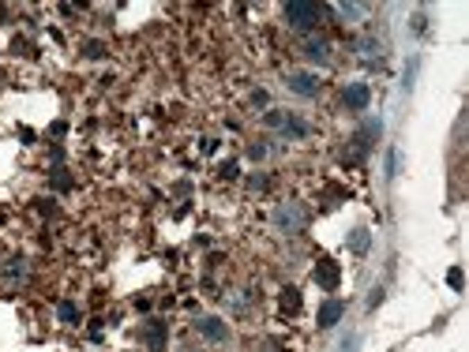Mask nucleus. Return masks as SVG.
Returning a JSON list of instances; mask_svg holds the SVG:
<instances>
[{"instance_id":"f257e3e1","label":"nucleus","mask_w":469,"mask_h":352,"mask_svg":"<svg viewBox=\"0 0 469 352\" xmlns=\"http://www.w3.org/2000/svg\"><path fill=\"white\" fill-rule=\"evenodd\" d=\"M323 8L319 4H300V0H293V4H286V23L293 26V30H316L319 23H323Z\"/></svg>"},{"instance_id":"f03ea898","label":"nucleus","mask_w":469,"mask_h":352,"mask_svg":"<svg viewBox=\"0 0 469 352\" xmlns=\"http://www.w3.org/2000/svg\"><path fill=\"white\" fill-rule=\"evenodd\" d=\"M305 221H308V214H305V206H297V202H282V206L274 210V225H278L282 233H300Z\"/></svg>"},{"instance_id":"7ed1b4c3","label":"nucleus","mask_w":469,"mask_h":352,"mask_svg":"<svg viewBox=\"0 0 469 352\" xmlns=\"http://www.w3.org/2000/svg\"><path fill=\"white\" fill-rule=\"evenodd\" d=\"M139 341H143V345L151 349V352H165V341H169V326H165L162 319H151V322H146V326L139 330Z\"/></svg>"},{"instance_id":"20e7f679","label":"nucleus","mask_w":469,"mask_h":352,"mask_svg":"<svg viewBox=\"0 0 469 352\" xmlns=\"http://www.w3.org/2000/svg\"><path fill=\"white\" fill-rule=\"evenodd\" d=\"M368 101H372V90H368V82H349V87L342 90V105L349 109V113H364Z\"/></svg>"},{"instance_id":"39448f33","label":"nucleus","mask_w":469,"mask_h":352,"mask_svg":"<svg viewBox=\"0 0 469 352\" xmlns=\"http://www.w3.org/2000/svg\"><path fill=\"white\" fill-rule=\"evenodd\" d=\"M316 285L319 289H327V292H334L338 289V281H342V266L338 263H330V258H319V266H316Z\"/></svg>"},{"instance_id":"423d86ee","label":"nucleus","mask_w":469,"mask_h":352,"mask_svg":"<svg viewBox=\"0 0 469 352\" xmlns=\"http://www.w3.org/2000/svg\"><path fill=\"white\" fill-rule=\"evenodd\" d=\"M289 90H293V94H300V98H316L319 94V79L308 76V71H293V76H289Z\"/></svg>"},{"instance_id":"0eeeda50","label":"nucleus","mask_w":469,"mask_h":352,"mask_svg":"<svg viewBox=\"0 0 469 352\" xmlns=\"http://www.w3.org/2000/svg\"><path fill=\"white\" fill-rule=\"evenodd\" d=\"M196 330L203 333L207 341H225V337H229V326H225L222 319H199V322H196Z\"/></svg>"},{"instance_id":"6e6552de","label":"nucleus","mask_w":469,"mask_h":352,"mask_svg":"<svg viewBox=\"0 0 469 352\" xmlns=\"http://www.w3.org/2000/svg\"><path fill=\"white\" fill-rule=\"evenodd\" d=\"M342 315H346V300H327L323 308H319V326L330 330L338 319H342Z\"/></svg>"},{"instance_id":"1a4fd4ad","label":"nucleus","mask_w":469,"mask_h":352,"mask_svg":"<svg viewBox=\"0 0 469 352\" xmlns=\"http://www.w3.org/2000/svg\"><path fill=\"white\" fill-rule=\"evenodd\" d=\"M305 57L312 64H327L330 60V45L323 38H312V42H305Z\"/></svg>"},{"instance_id":"9d476101","label":"nucleus","mask_w":469,"mask_h":352,"mask_svg":"<svg viewBox=\"0 0 469 352\" xmlns=\"http://www.w3.org/2000/svg\"><path fill=\"white\" fill-rule=\"evenodd\" d=\"M282 135H286V139H305L308 135V124L300 116H286V120H282Z\"/></svg>"},{"instance_id":"9b49d317","label":"nucleus","mask_w":469,"mask_h":352,"mask_svg":"<svg viewBox=\"0 0 469 352\" xmlns=\"http://www.w3.org/2000/svg\"><path fill=\"white\" fill-rule=\"evenodd\" d=\"M282 311H286V315H297L300 311V292L293 289V285H289V289H282Z\"/></svg>"},{"instance_id":"f8f14e48","label":"nucleus","mask_w":469,"mask_h":352,"mask_svg":"<svg viewBox=\"0 0 469 352\" xmlns=\"http://www.w3.org/2000/svg\"><path fill=\"white\" fill-rule=\"evenodd\" d=\"M57 315H60V322H68V326H76V322H79V308L71 300H60L57 303Z\"/></svg>"},{"instance_id":"ddd939ff","label":"nucleus","mask_w":469,"mask_h":352,"mask_svg":"<svg viewBox=\"0 0 469 352\" xmlns=\"http://www.w3.org/2000/svg\"><path fill=\"white\" fill-rule=\"evenodd\" d=\"M286 116H289V113H282V109H271V113L263 116V124H266V127H282V120H286Z\"/></svg>"},{"instance_id":"4468645a","label":"nucleus","mask_w":469,"mask_h":352,"mask_svg":"<svg viewBox=\"0 0 469 352\" xmlns=\"http://www.w3.org/2000/svg\"><path fill=\"white\" fill-rule=\"evenodd\" d=\"M83 53H87L90 60H98V57H105V45L102 42H87V45H83Z\"/></svg>"},{"instance_id":"2eb2a0df","label":"nucleus","mask_w":469,"mask_h":352,"mask_svg":"<svg viewBox=\"0 0 469 352\" xmlns=\"http://www.w3.org/2000/svg\"><path fill=\"white\" fill-rule=\"evenodd\" d=\"M349 244H353V252H368V233H364V229H357Z\"/></svg>"},{"instance_id":"dca6fc26","label":"nucleus","mask_w":469,"mask_h":352,"mask_svg":"<svg viewBox=\"0 0 469 352\" xmlns=\"http://www.w3.org/2000/svg\"><path fill=\"white\" fill-rule=\"evenodd\" d=\"M26 270V266H23V258H12V263H8V274H12V277H19Z\"/></svg>"},{"instance_id":"f3484780","label":"nucleus","mask_w":469,"mask_h":352,"mask_svg":"<svg viewBox=\"0 0 469 352\" xmlns=\"http://www.w3.org/2000/svg\"><path fill=\"white\" fill-rule=\"evenodd\" d=\"M53 184H57L60 191H64V188H71V180H68V176H64V169H57V176H53Z\"/></svg>"},{"instance_id":"a211bd4d","label":"nucleus","mask_w":469,"mask_h":352,"mask_svg":"<svg viewBox=\"0 0 469 352\" xmlns=\"http://www.w3.org/2000/svg\"><path fill=\"white\" fill-rule=\"evenodd\" d=\"M447 281L454 285V289H462V270H450V274H447Z\"/></svg>"},{"instance_id":"6ab92c4d","label":"nucleus","mask_w":469,"mask_h":352,"mask_svg":"<svg viewBox=\"0 0 469 352\" xmlns=\"http://www.w3.org/2000/svg\"><path fill=\"white\" fill-rule=\"evenodd\" d=\"M222 176H229V180H233V176H237V161H225V165H222Z\"/></svg>"}]
</instances>
